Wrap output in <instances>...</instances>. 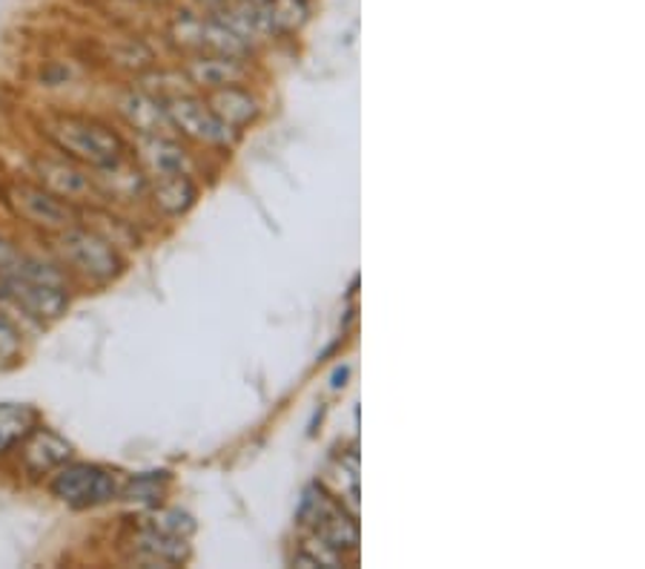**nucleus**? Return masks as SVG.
<instances>
[{"label":"nucleus","instance_id":"nucleus-1","mask_svg":"<svg viewBox=\"0 0 645 569\" xmlns=\"http://www.w3.org/2000/svg\"><path fill=\"white\" fill-rule=\"evenodd\" d=\"M0 291L12 305H18L23 314L38 320V323H52L69 305L61 274L43 262L29 259V256H23L14 274L0 279Z\"/></svg>","mask_w":645,"mask_h":569},{"label":"nucleus","instance_id":"nucleus-2","mask_svg":"<svg viewBox=\"0 0 645 569\" xmlns=\"http://www.w3.org/2000/svg\"><path fill=\"white\" fill-rule=\"evenodd\" d=\"M47 136L52 138L54 145L61 147L67 156H72L81 165L101 167L116 165L123 158V145L116 133L103 127L101 121H92V118L83 116H61L49 121Z\"/></svg>","mask_w":645,"mask_h":569},{"label":"nucleus","instance_id":"nucleus-3","mask_svg":"<svg viewBox=\"0 0 645 569\" xmlns=\"http://www.w3.org/2000/svg\"><path fill=\"white\" fill-rule=\"evenodd\" d=\"M52 494L72 509L101 507L121 494V480L116 472L96 463H63L49 483Z\"/></svg>","mask_w":645,"mask_h":569},{"label":"nucleus","instance_id":"nucleus-4","mask_svg":"<svg viewBox=\"0 0 645 569\" xmlns=\"http://www.w3.org/2000/svg\"><path fill=\"white\" fill-rule=\"evenodd\" d=\"M299 521L310 527V532L327 547L345 556L347 549L359 547V527L345 509L330 498L321 487H312L305 492V501L299 507Z\"/></svg>","mask_w":645,"mask_h":569},{"label":"nucleus","instance_id":"nucleus-5","mask_svg":"<svg viewBox=\"0 0 645 569\" xmlns=\"http://www.w3.org/2000/svg\"><path fill=\"white\" fill-rule=\"evenodd\" d=\"M63 259L72 265L89 282H112L123 271V259L112 247V242L103 239L96 230L83 227H67L58 245Z\"/></svg>","mask_w":645,"mask_h":569},{"label":"nucleus","instance_id":"nucleus-6","mask_svg":"<svg viewBox=\"0 0 645 569\" xmlns=\"http://www.w3.org/2000/svg\"><path fill=\"white\" fill-rule=\"evenodd\" d=\"M172 41L181 49H187V52H192V56L247 58V52H250V47L210 12L181 14L172 23Z\"/></svg>","mask_w":645,"mask_h":569},{"label":"nucleus","instance_id":"nucleus-7","mask_svg":"<svg viewBox=\"0 0 645 569\" xmlns=\"http://www.w3.org/2000/svg\"><path fill=\"white\" fill-rule=\"evenodd\" d=\"M163 110H167L172 127L181 130L187 138H192V141L210 147H232V141H236V130L212 112L205 98L172 96L170 101L163 104Z\"/></svg>","mask_w":645,"mask_h":569},{"label":"nucleus","instance_id":"nucleus-8","mask_svg":"<svg viewBox=\"0 0 645 569\" xmlns=\"http://www.w3.org/2000/svg\"><path fill=\"white\" fill-rule=\"evenodd\" d=\"M9 202H12L18 216H23L29 225L43 227V230H67L76 222L67 202L49 193L47 187L27 185V182L14 185L12 193H9Z\"/></svg>","mask_w":645,"mask_h":569},{"label":"nucleus","instance_id":"nucleus-9","mask_svg":"<svg viewBox=\"0 0 645 569\" xmlns=\"http://www.w3.org/2000/svg\"><path fill=\"white\" fill-rule=\"evenodd\" d=\"M138 165L147 179H167V176H190V158L181 150V145L163 136H141L138 138Z\"/></svg>","mask_w":645,"mask_h":569},{"label":"nucleus","instance_id":"nucleus-10","mask_svg":"<svg viewBox=\"0 0 645 569\" xmlns=\"http://www.w3.org/2000/svg\"><path fill=\"white\" fill-rule=\"evenodd\" d=\"M69 458H72V447L52 429L34 425L32 432L21 440V463L29 474L54 472L58 467L69 463Z\"/></svg>","mask_w":645,"mask_h":569},{"label":"nucleus","instance_id":"nucleus-11","mask_svg":"<svg viewBox=\"0 0 645 569\" xmlns=\"http://www.w3.org/2000/svg\"><path fill=\"white\" fill-rule=\"evenodd\" d=\"M129 558L141 567H176L190 558L187 538L161 536L156 529L141 527L129 543Z\"/></svg>","mask_w":645,"mask_h":569},{"label":"nucleus","instance_id":"nucleus-12","mask_svg":"<svg viewBox=\"0 0 645 569\" xmlns=\"http://www.w3.org/2000/svg\"><path fill=\"white\" fill-rule=\"evenodd\" d=\"M190 78L207 90H221V87H232L241 84L247 76L245 58H227V56H196L187 67Z\"/></svg>","mask_w":645,"mask_h":569},{"label":"nucleus","instance_id":"nucleus-13","mask_svg":"<svg viewBox=\"0 0 645 569\" xmlns=\"http://www.w3.org/2000/svg\"><path fill=\"white\" fill-rule=\"evenodd\" d=\"M207 104H210L212 112H216L221 121L230 124L232 130L247 127V124L258 118V101L250 96V92L241 90L238 84H232V87H221V90H212L210 98H207Z\"/></svg>","mask_w":645,"mask_h":569},{"label":"nucleus","instance_id":"nucleus-14","mask_svg":"<svg viewBox=\"0 0 645 569\" xmlns=\"http://www.w3.org/2000/svg\"><path fill=\"white\" fill-rule=\"evenodd\" d=\"M38 176H41L43 187L54 193V196H61V199H81V196L92 190L87 176L78 167L67 165V161L43 158V161H38Z\"/></svg>","mask_w":645,"mask_h":569},{"label":"nucleus","instance_id":"nucleus-15","mask_svg":"<svg viewBox=\"0 0 645 569\" xmlns=\"http://www.w3.org/2000/svg\"><path fill=\"white\" fill-rule=\"evenodd\" d=\"M267 35H290L305 27L310 14V0H261L258 3Z\"/></svg>","mask_w":645,"mask_h":569},{"label":"nucleus","instance_id":"nucleus-16","mask_svg":"<svg viewBox=\"0 0 645 569\" xmlns=\"http://www.w3.org/2000/svg\"><path fill=\"white\" fill-rule=\"evenodd\" d=\"M121 112L141 136H158V133H161V124H170L163 104H158L156 98H150L147 92H129L121 101Z\"/></svg>","mask_w":645,"mask_h":569},{"label":"nucleus","instance_id":"nucleus-17","mask_svg":"<svg viewBox=\"0 0 645 569\" xmlns=\"http://www.w3.org/2000/svg\"><path fill=\"white\" fill-rule=\"evenodd\" d=\"M152 202L167 216H181L196 205V185L190 176H167L152 182Z\"/></svg>","mask_w":645,"mask_h":569},{"label":"nucleus","instance_id":"nucleus-18","mask_svg":"<svg viewBox=\"0 0 645 569\" xmlns=\"http://www.w3.org/2000/svg\"><path fill=\"white\" fill-rule=\"evenodd\" d=\"M38 425V412L23 403H0V454L14 449Z\"/></svg>","mask_w":645,"mask_h":569},{"label":"nucleus","instance_id":"nucleus-19","mask_svg":"<svg viewBox=\"0 0 645 569\" xmlns=\"http://www.w3.org/2000/svg\"><path fill=\"white\" fill-rule=\"evenodd\" d=\"M98 185H103V190L116 199H136L141 196L143 187H147V176L141 170H132V167L116 161V165L101 167V176H98Z\"/></svg>","mask_w":645,"mask_h":569},{"label":"nucleus","instance_id":"nucleus-20","mask_svg":"<svg viewBox=\"0 0 645 569\" xmlns=\"http://www.w3.org/2000/svg\"><path fill=\"white\" fill-rule=\"evenodd\" d=\"M141 527L156 529V532H161V536L190 538L196 523H192L190 514L178 512V509H152V512L143 514Z\"/></svg>","mask_w":645,"mask_h":569},{"label":"nucleus","instance_id":"nucleus-21","mask_svg":"<svg viewBox=\"0 0 645 569\" xmlns=\"http://www.w3.org/2000/svg\"><path fill=\"white\" fill-rule=\"evenodd\" d=\"M167 472H147L138 474L136 480H129L127 487H121V494L127 501L136 503H158L161 501L163 489H167Z\"/></svg>","mask_w":645,"mask_h":569},{"label":"nucleus","instance_id":"nucleus-22","mask_svg":"<svg viewBox=\"0 0 645 569\" xmlns=\"http://www.w3.org/2000/svg\"><path fill=\"white\" fill-rule=\"evenodd\" d=\"M21 262H23V254H18V251L12 247V242L0 236V279L9 274H14Z\"/></svg>","mask_w":645,"mask_h":569},{"label":"nucleus","instance_id":"nucleus-23","mask_svg":"<svg viewBox=\"0 0 645 569\" xmlns=\"http://www.w3.org/2000/svg\"><path fill=\"white\" fill-rule=\"evenodd\" d=\"M0 343H7L9 349L18 351V334H14V328L3 320V316H0ZM0 357H9L7 351H3V345H0Z\"/></svg>","mask_w":645,"mask_h":569}]
</instances>
